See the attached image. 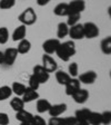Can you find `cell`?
<instances>
[{
	"label": "cell",
	"mask_w": 111,
	"mask_h": 125,
	"mask_svg": "<svg viewBox=\"0 0 111 125\" xmlns=\"http://www.w3.org/2000/svg\"><path fill=\"white\" fill-rule=\"evenodd\" d=\"M16 5V0H0V9L7 10L11 9Z\"/></svg>",
	"instance_id": "cell-30"
},
{
	"label": "cell",
	"mask_w": 111,
	"mask_h": 125,
	"mask_svg": "<svg viewBox=\"0 0 111 125\" xmlns=\"http://www.w3.org/2000/svg\"><path fill=\"white\" fill-rule=\"evenodd\" d=\"M39 86H40V83L38 82V79H37L34 75H31L30 77H29V88L37 91V89L39 88Z\"/></svg>",
	"instance_id": "cell-34"
},
{
	"label": "cell",
	"mask_w": 111,
	"mask_h": 125,
	"mask_svg": "<svg viewBox=\"0 0 111 125\" xmlns=\"http://www.w3.org/2000/svg\"><path fill=\"white\" fill-rule=\"evenodd\" d=\"M80 85H81V83L79 82L78 78H71L65 85L66 86V94H67L68 96H72L76 92L81 88Z\"/></svg>",
	"instance_id": "cell-9"
},
{
	"label": "cell",
	"mask_w": 111,
	"mask_h": 125,
	"mask_svg": "<svg viewBox=\"0 0 111 125\" xmlns=\"http://www.w3.org/2000/svg\"><path fill=\"white\" fill-rule=\"evenodd\" d=\"M51 107V103H50L48 99H38L37 101V111H38V113H46L49 111V108Z\"/></svg>",
	"instance_id": "cell-19"
},
{
	"label": "cell",
	"mask_w": 111,
	"mask_h": 125,
	"mask_svg": "<svg viewBox=\"0 0 111 125\" xmlns=\"http://www.w3.org/2000/svg\"><path fill=\"white\" fill-rule=\"evenodd\" d=\"M61 121L63 125H76L77 124V118L75 116H67V117H61Z\"/></svg>",
	"instance_id": "cell-35"
},
{
	"label": "cell",
	"mask_w": 111,
	"mask_h": 125,
	"mask_svg": "<svg viewBox=\"0 0 111 125\" xmlns=\"http://www.w3.org/2000/svg\"><path fill=\"white\" fill-rule=\"evenodd\" d=\"M18 19L23 26H31L37 21V13L32 7H28L19 15Z\"/></svg>",
	"instance_id": "cell-2"
},
{
	"label": "cell",
	"mask_w": 111,
	"mask_h": 125,
	"mask_svg": "<svg viewBox=\"0 0 111 125\" xmlns=\"http://www.w3.org/2000/svg\"><path fill=\"white\" fill-rule=\"evenodd\" d=\"M88 123L90 125H101V113L91 112L89 115Z\"/></svg>",
	"instance_id": "cell-27"
},
{
	"label": "cell",
	"mask_w": 111,
	"mask_h": 125,
	"mask_svg": "<svg viewBox=\"0 0 111 125\" xmlns=\"http://www.w3.org/2000/svg\"><path fill=\"white\" fill-rule=\"evenodd\" d=\"M85 38L92 39L99 36V28L94 22H85L82 25Z\"/></svg>",
	"instance_id": "cell-3"
},
{
	"label": "cell",
	"mask_w": 111,
	"mask_h": 125,
	"mask_svg": "<svg viewBox=\"0 0 111 125\" xmlns=\"http://www.w3.org/2000/svg\"><path fill=\"white\" fill-rule=\"evenodd\" d=\"M57 56L63 62H69V59L76 55V45L72 40L65 42L58 46L56 50Z\"/></svg>",
	"instance_id": "cell-1"
},
{
	"label": "cell",
	"mask_w": 111,
	"mask_h": 125,
	"mask_svg": "<svg viewBox=\"0 0 111 125\" xmlns=\"http://www.w3.org/2000/svg\"><path fill=\"white\" fill-rule=\"evenodd\" d=\"M30 49H31V42H29L28 39L25 38L19 42V45L17 47L18 54H27V52H30Z\"/></svg>",
	"instance_id": "cell-20"
},
{
	"label": "cell",
	"mask_w": 111,
	"mask_h": 125,
	"mask_svg": "<svg viewBox=\"0 0 111 125\" xmlns=\"http://www.w3.org/2000/svg\"><path fill=\"white\" fill-rule=\"evenodd\" d=\"M101 52L104 55H110L111 54V37L108 36L107 38L102 39V42L100 44Z\"/></svg>",
	"instance_id": "cell-25"
},
{
	"label": "cell",
	"mask_w": 111,
	"mask_h": 125,
	"mask_svg": "<svg viewBox=\"0 0 111 125\" xmlns=\"http://www.w3.org/2000/svg\"><path fill=\"white\" fill-rule=\"evenodd\" d=\"M30 123L31 125H47V122L44 121V118L41 117L40 115H34Z\"/></svg>",
	"instance_id": "cell-33"
},
{
	"label": "cell",
	"mask_w": 111,
	"mask_h": 125,
	"mask_svg": "<svg viewBox=\"0 0 111 125\" xmlns=\"http://www.w3.org/2000/svg\"><path fill=\"white\" fill-rule=\"evenodd\" d=\"M68 32H69V26H68L66 22H60L59 25H58V28H57L58 39L65 38L66 36H68Z\"/></svg>",
	"instance_id": "cell-24"
},
{
	"label": "cell",
	"mask_w": 111,
	"mask_h": 125,
	"mask_svg": "<svg viewBox=\"0 0 111 125\" xmlns=\"http://www.w3.org/2000/svg\"><path fill=\"white\" fill-rule=\"evenodd\" d=\"M72 98L76 103L78 104H83L85 102L88 101L89 98V92L87 89H83V88H80L79 91H77L75 94L72 95Z\"/></svg>",
	"instance_id": "cell-13"
},
{
	"label": "cell",
	"mask_w": 111,
	"mask_h": 125,
	"mask_svg": "<svg viewBox=\"0 0 111 125\" xmlns=\"http://www.w3.org/2000/svg\"><path fill=\"white\" fill-rule=\"evenodd\" d=\"M10 106H11V108L17 113V112L22 111V109L25 108V103H23V101L20 98V97L16 96L10 101Z\"/></svg>",
	"instance_id": "cell-21"
},
{
	"label": "cell",
	"mask_w": 111,
	"mask_h": 125,
	"mask_svg": "<svg viewBox=\"0 0 111 125\" xmlns=\"http://www.w3.org/2000/svg\"><path fill=\"white\" fill-rule=\"evenodd\" d=\"M32 116L34 115L30 112H27L26 109H22V111H19V112L16 113V118L20 123H26V122L30 123L31 120H32Z\"/></svg>",
	"instance_id": "cell-17"
},
{
	"label": "cell",
	"mask_w": 111,
	"mask_h": 125,
	"mask_svg": "<svg viewBox=\"0 0 111 125\" xmlns=\"http://www.w3.org/2000/svg\"><path fill=\"white\" fill-rule=\"evenodd\" d=\"M68 35L70 36V38L72 40H80V39L85 38L83 35V27L81 23H77L75 26L69 27V32Z\"/></svg>",
	"instance_id": "cell-7"
},
{
	"label": "cell",
	"mask_w": 111,
	"mask_h": 125,
	"mask_svg": "<svg viewBox=\"0 0 111 125\" xmlns=\"http://www.w3.org/2000/svg\"><path fill=\"white\" fill-rule=\"evenodd\" d=\"M27 87L25 85H23L22 83H18V82H15V83L12 84V86H11V91H12V93H15L17 96H22L23 94H25V92H26Z\"/></svg>",
	"instance_id": "cell-23"
},
{
	"label": "cell",
	"mask_w": 111,
	"mask_h": 125,
	"mask_svg": "<svg viewBox=\"0 0 111 125\" xmlns=\"http://www.w3.org/2000/svg\"><path fill=\"white\" fill-rule=\"evenodd\" d=\"M17 56H18V52H17V48H7L3 52V64L8 66L13 65V62L17 59Z\"/></svg>",
	"instance_id": "cell-8"
},
{
	"label": "cell",
	"mask_w": 111,
	"mask_h": 125,
	"mask_svg": "<svg viewBox=\"0 0 111 125\" xmlns=\"http://www.w3.org/2000/svg\"><path fill=\"white\" fill-rule=\"evenodd\" d=\"M90 113H91V111L89 108H81V109L76 111L75 117L77 118L78 122H88Z\"/></svg>",
	"instance_id": "cell-18"
},
{
	"label": "cell",
	"mask_w": 111,
	"mask_h": 125,
	"mask_svg": "<svg viewBox=\"0 0 111 125\" xmlns=\"http://www.w3.org/2000/svg\"><path fill=\"white\" fill-rule=\"evenodd\" d=\"M68 19H67V25L69 27L71 26H75L77 23H79V20L81 18V13H73V12H70L69 15L67 16Z\"/></svg>",
	"instance_id": "cell-26"
},
{
	"label": "cell",
	"mask_w": 111,
	"mask_h": 125,
	"mask_svg": "<svg viewBox=\"0 0 111 125\" xmlns=\"http://www.w3.org/2000/svg\"><path fill=\"white\" fill-rule=\"evenodd\" d=\"M42 67L48 72V73H53L58 70V64L50 55H43L42 56Z\"/></svg>",
	"instance_id": "cell-5"
},
{
	"label": "cell",
	"mask_w": 111,
	"mask_h": 125,
	"mask_svg": "<svg viewBox=\"0 0 111 125\" xmlns=\"http://www.w3.org/2000/svg\"><path fill=\"white\" fill-rule=\"evenodd\" d=\"M50 1H51V0H37V3H38V6H40V7H43V6L48 5Z\"/></svg>",
	"instance_id": "cell-38"
},
{
	"label": "cell",
	"mask_w": 111,
	"mask_h": 125,
	"mask_svg": "<svg viewBox=\"0 0 111 125\" xmlns=\"http://www.w3.org/2000/svg\"><path fill=\"white\" fill-rule=\"evenodd\" d=\"M111 123V112L110 111H104L101 113V124L103 125H110Z\"/></svg>",
	"instance_id": "cell-32"
},
{
	"label": "cell",
	"mask_w": 111,
	"mask_h": 125,
	"mask_svg": "<svg viewBox=\"0 0 111 125\" xmlns=\"http://www.w3.org/2000/svg\"><path fill=\"white\" fill-rule=\"evenodd\" d=\"M3 64V52L0 50V65Z\"/></svg>",
	"instance_id": "cell-39"
},
{
	"label": "cell",
	"mask_w": 111,
	"mask_h": 125,
	"mask_svg": "<svg viewBox=\"0 0 111 125\" xmlns=\"http://www.w3.org/2000/svg\"><path fill=\"white\" fill-rule=\"evenodd\" d=\"M9 123H10V120H9L8 114L0 112V125H8Z\"/></svg>",
	"instance_id": "cell-36"
},
{
	"label": "cell",
	"mask_w": 111,
	"mask_h": 125,
	"mask_svg": "<svg viewBox=\"0 0 111 125\" xmlns=\"http://www.w3.org/2000/svg\"><path fill=\"white\" fill-rule=\"evenodd\" d=\"M39 98V94L37 91H34V89H31L29 88V87H27L26 92H25V94L22 95V101L23 103L26 104V103H30V102H34L36 101V99Z\"/></svg>",
	"instance_id": "cell-15"
},
{
	"label": "cell",
	"mask_w": 111,
	"mask_h": 125,
	"mask_svg": "<svg viewBox=\"0 0 111 125\" xmlns=\"http://www.w3.org/2000/svg\"><path fill=\"white\" fill-rule=\"evenodd\" d=\"M61 44L60 40L58 38H54V39H47L46 42L42 44V49L44 50L47 55H51L53 52H56L57 50L58 46Z\"/></svg>",
	"instance_id": "cell-6"
},
{
	"label": "cell",
	"mask_w": 111,
	"mask_h": 125,
	"mask_svg": "<svg viewBox=\"0 0 111 125\" xmlns=\"http://www.w3.org/2000/svg\"><path fill=\"white\" fill-rule=\"evenodd\" d=\"M47 125H63L61 117H51Z\"/></svg>",
	"instance_id": "cell-37"
},
{
	"label": "cell",
	"mask_w": 111,
	"mask_h": 125,
	"mask_svg": "<svg viewBox=\"0 0 111 125\" xmlns=\"http://www.w3.org/2000/svg\"><path fill=\"white\" fill-rule=\"evenodd\" d=\"M53 12L56 16H59V17H65V16H68L70 13L69 11V6L66 2H61L58 3L53 9Z\"/></svg>",
	"instance_id": "cell-16"
},
{
	"label": "cell",
	"mask_w": 111,
	"mask_h": 125,
	"mask_svg": "<svg viewBox=\"0 0 111 125\" xmlns=\"http://www.w3.org/2000/svg\"><path fill=\"white\" fill-rule=\"evenodd\" d=\"M9 39V31L6 27H0V44L5 45Z\"/></svg>",
	"instance_id": "cell-29"
},
{
	"label": "cell",
	"mask_w": 111,
	"mask_h": 125,
	"mask_svg": "<svg viewBox=\"0 0 111 125\" xmlns=\"http://www.w3.org/2000/svg\"><path fill=\"white\" fill-rule=\"evenodd\" d=\"M20 125H31V123H28V122H26V123H20Z\"/></svg>",
	"instance_id": "cell-41"
},
{
	"label": "cell",
	"mask_w": 111,
	"mask_h": 125,
	"mask_svg": "<svg viewBox=\"0 0 111 125\" xmlns=\"http://www.w3.org/2000/svg\"><path fill=\"white\" fill-rule=\"evenodd\" d=\"M32 75L38 79V82L40 84H44L49 81L50 78V74L42 67L41 65H36L34 67V72H32Z\"/></svg>",
	"instance_id": "cell-4"
},
{
	"label": "cell",
	"mask_w": 111,
	"mask_h": 125,
	"mask_svg": "<svg viewBox=\"0 0 111 125\" xmlns=\"http://www.w3.org/2000/svg\"><path fill=\"white\" fill-rule=\"evenodd\" d=\"M69 6V11L73 13H81L85 9V2L83 0H72Z\"/></svg>",
	"instance_id": "cell-12"
},
{
	"label": "cell",
	"mask_w": 111,
	"mask_h": 125,
	"mask_svg": "<svg viewBox=\"0 0 111 125\" xmlns=\"http://www.w3.org/2000/svg\"><path fill=\"white\" fill-rule=\"evenodd\" d=\"M68 74L71 78H76L78 76V64L77 62H71L68 67Z\"/></svg>",
	"instance_id": "cell-31"
},
{
	"label": "cell",
	"mask_w": 111,
	"mask_h": 125,
	"mask_svg": "<svg viewBox=\"0 0 111 125\" xmlns=\"http://www.w3.org/2000/svg\"><path fill=\"white\" fill-rule=\"evenodd\" d=\"M79 82L82 84H85V85H90V84H93L97 79V74L96 72L93 70H89V72H85V73L81 74L79 76Z\"/></svg>",
	"instance_id": "cell-11"
},
{
	"label": "cell",
	"mask_w": 111,
	"mask_h": 125,
	"mask_svg": "<svg viewBox=\"0 0 111 125\" xmlns=\"http://www.w3.org/2000/svg\"><path fill=\"white\" fill-rule=\"evenodd\" d=\"M76 125H90L88 122H77Z\"/></svg>",
	"instance_id": "cell-40"
},
{
	"label": "cell",
	"mask_w": 111,
	"mask_h": 125,
	"mask_svg": "<svg viewBox=\"0 0 111 125\" xmlns=\"http://www.w3.org/2000/svg\"><path fill=\"white\" fill-rule=\"evenodd\" d=\"M66 111H67V104L61 103V104L51 105V107L49 108L48 113H49V115L51 117H59L60 115H62Z\"/></svg>",
	"instance_id": "cell-10"
},
{
	"label": "cell",
	"mask_w": 111,
	"mask_h": 125,
	"mask_svg": "<svg viewBox=\"0 0 111 125\" xmlns=\"http://www.w3.org/2000/svg\"><path fill=\"white\" fill-rule=\"evenodd\" d=\"M26 35H27V27L23 26V25H20L13 30L12 40L13 42H20V40L26 38Z\"/></svg>",
	"instance_id": "cell-14"
},
{
	"label": "cell",
	"mask_w": 111,
	"mask_h": 125,
	"mask_svg": "<svg viewBox=\"0 0 111 125\" xmlns=\"http://www.w3.org/2000/svg\"><path fill=\"white\" fill-rule=\"evenodd\" d=\"M12 94V91H11V87L9 86H1L0 87V101H5V99L9 98Z\"/></svg>",
	"instance_id": "cell-28"
},
{
	"label": "cell",
	"mask_w": 111,
	"mask_h": 125,
	"mask_svg": "<svg viewBox=\"0 0 111 125\" xmlns=\"http://www.w3.org/2000/svg\"><path fill=\"white\" fill-rule=\"evenodd\" d=\"M56 79L60 85H66L68 82L71 79V77L69 76V74L63 72V70H57L56 73Z\"/></svg>",
	"instance_id": "cell-22"
}]
</instances>
